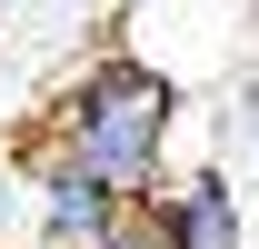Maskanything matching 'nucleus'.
<instances>
[{"instance_id": "1", "label": "nucleus", "mask_w": 259, "mask_h": 249, "mask_svg": "<svg viewBox=\"0 0 259 249\" xmlns=\"http://www.w3.org/2000/svg\"><path fill=\"white\" fill-rule=\"evenodd\" d=\"M169 120H180L169 70L110 50V60H90L80 80H70V100H60V150L80 159V170H100L120 199H160V189H169Z\"/></svg>"}, {"instance_id": "2", "label": "nucleus", "mask_w": 259, "mask_h": 249, "mask_svg": "<svg viewBox=\"0 0 259 249\" xmlns=\"http://www.w3.org/2000/svg\"><path fill=\"white\" fill-rule=\"evenodd\" d=\"M30 210H40V239H60V249H90L100 229H110V210H120V189L100 180V170H80L70 150H50L30 170Z\"/></svg>"}, {"instance_id": "4", "label": "nucleus", "mask_w": 259, "mask_h": 249, "mask_svg": "<svg viewBox=\"0 0 259 249\" xmlns=\"http://www.w3.org/2000/svg\"><path fill=\"white\" fill-rule=\"evenodd\" d=\"M90 249H169V219H160V199H120V210H110V229H100Z\"/></svg>"}, {"instance_id": "3", "label": "nucleus", "mask_w": 259, "mask_h": 249, "mask_svg": "<svg viewBox=\"0 0 259 249\" xmlns=\"http://www.w3.org/2000/svg\"><path fill=\"white\" fill-rule=\"evenodd\" d=\"M160 219H169V249H249L239 229V189L220 170H190V180L160 189Z\"/></svg>"}, {"instance_id": "5", "label": "nucleus", "mask_w": 259, "mask_h": 249, "mask_svg": "<svg viewBox=\"0 0 259 249\" xmlns=\"http://www.w3.org/2000/svg\"><path fill=\"white\" fill-rule=\"evenodd\" d=\"M220 10H259V0H220Z\"/></svg>"}, {"instance_id": "6", "label": "nucleus", "mask_w": 259, "mask_h": 249, "mask_svg": "<svg viewBox=\"0 0 259 249\" xmlns=\"http://www.w3.org/2000/svg\"><path fill=\"white\" fill-rule=\"evenodd\" d=\"M40 249H60V239H40Z\"/></svg>"}]
</instances>
